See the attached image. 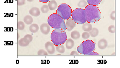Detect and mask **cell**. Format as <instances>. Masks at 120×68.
<instances>
[{"instance_id":"5","label":"cell","mask_w":120,"mask_h":68,"mask_svg":"<svg viewBox=\"0 0 120 68\" xmlns=\"http://www.w3.org/2000/svg\"><path fill=\"white\" fill-rule=\"evenodd\" d=\"M71 17L73 20L78 24H83L86 22L85 9L76 8L72 12Z\"/></svg>"},{"instance_id":"29","label":"cell","mask_w":120,"mask_h":68,"mask_svg":"<svg viewBox=\"0 0 120 68\" xmlns=\"http://www.w3.org/2000/svg\"><path fill=\"white\" fill-rule=\"evenodd\" d=\"M110 18L111 20L113 21L115 20V11H113L111 13L110 15Z\"/></svg>"},{"instance_id":"25","label":"cell","mask_w":120,"mask_h":68,"mask_svg":"<svg viewBox=\"0 0 120 68\" xmlns=\"http://www.w3.org/2000/svg\"><path fill=\"white\" fill-rule=\"evenodd\" d=\"M48 52L47 51L43 50H40L38 52V55L39 56H47L48 55Z\"/></svg>"},{"instance_id":"22","label":"cell","mask_w":120,"mask_h":68,"mask_svg":"<svg viewBox=\"0 0 120 68\" xmlns=\"http://www.w3.org/2000/svg\"><path fill=\"white\" fill-rule=\"evenodd\" d=\"M88 5L87 2L85 0H81L78 3V6L80 8H85Z\"/></svg>"},{"instance_id":"30","label":"cell","mask_w":120,"mask_h":68,"mask_svg":"<svg viewBox=\"0 0 120 68\" xmlns=\"http://www.w3.org/2000/svg\"><path fill=\"white\" fill-rule=\"evenodd\" d=\"M79 53L78 51H73L70 53V55L71 56H78L79 55Z\"/></svg>"},{"instance_id":"1","label":"cell","mask_w":120,"mask_h":68,"mask_svg":"<svg viewBox=\"0 0 120 68\" xmlns=\"http://www.w3.org/2000/svg\"><path fill=\"white\" fill-rule=\"evenodd\" d=\"M86 22L94 23L101 19V12L97 6L88 5L85 8Z\"/></svg>"},{"instance_id":"23","label":"cell","mask_w":120,"mask_h":68,"mask_svg":"<svg viewBox=\"0 0 120 68\" xmlns=\"http://www.w3.org/2000/svg\"><path fill=\"white\" fill-rule=\"evenodd\" d=\"M18 29L20 31H23L25 28V24L22 21H19L17 24Z\"/></svg>"},{"instance_id":"4","label":"cell","mask_w":120,"mask_h":68,"mask_svg":"<svg viewBox=\"0 0 120 68\" xmlns=\"http://www.w3.org/2000/svg\"><path fill=\"white\" fill-rule=\"evenodd\" d=\"M95 48V44L93 41L87 40L85 41H83L77 48V51L80 54L87 55V54L94 51Z\"/></svg>"},{"instance_id":"9","label":"cell","mask_w":120,"mask_h":68,"mask_svg":"<svg viewBox=\"0 0 120 68\" xmlns=\"http://www.w3.org/2000/svg\"><path fill=\"white\" fill-rule=\"evenodd\" d=\"M30 42H31L30 40L28 37H27L26 36H24V38H21L20 40H19L18 44L22 47H27L29 45Z\"/></svg>"},{"instance_id":"20","label":"cell","mask_w":120,"mask_h":68,"mask_svg":"<svg viewBox=\"0 0 120 68\" xmlns=\"http://www.w3.org/2000/svg\"><path fill=\"white\" fill-rule=\"evenodd\" d=\"M56 50L60 54H63L65 52V48L63 44L56 45Z\"/></svg>"},{"instance_id":"15","label":"cell","mask_w":120,"mask_h":68,"mask_svg":"<svg viewBox=\"0 0 120 68\" xmlns=\"http://www.w3.org/2000/svg\"><path fill=\"white\" fill-rule=\"evenodd\" d=\"M48 7L49 8V10H54L56 8H57L58 7V3L57 2L54 1V0H51L48 3Z\"/></svg>"},{"instance_id":"12","label":"cell","mask_w":120,"mask_h":68,"mask_svg":"<svg viewBox=\"0 0 120 68\" xmlns=\"http://www.w3.org/2000/svg\"><path fill=\"white\" fill-rule=\"evenodd\" d=\"M29 13L31 16L33 17H39L40 15V10L39 8L38 7H33L29 10Z\"/></svg>"},{"instance_id":"14","label":"cell","mask_w":120,"mask_h":68,"mask_svg":"<svg viewBox=\"0 0 120 68\" xmlns=\"http://www.w3.org/2000/svg\"><path fill=\"white\" fill-rule=\"evenodd\" d=\"M92 28V26L91 25V23L89 22H86L83 24L82 26V29L84 32H89L91 31Z\"/></svg>"},{"instance_id":"7","label":"cell","mask_w":120,"mask_h":68,"mask_svg":"<svg viewBox=\"0 0 120 68\" xmlns=\"http://www.w3.org/2000/svg\"><path fill=\"white\" fill-rule=\"evenodd\" d=\"M45 48L46 51L50 55L53 54L56 51V48L54 47V44L52 42L48 41L45 43Z\"/></svg>"},{"instance_id":"27","label":"cell","mask_w":120,"mask_h":68,"mask_svg":"<svg viewBox=\"0 0 120 68\" xmlns=\"http://www.w3.org/2000/svg\"><path fill=\"white\" fill-rule=\"evenodd\" d=\"M82 37L84 39H88L90 37V35L89 32H84L83 33L82 35Z\"/></svg>"},{"instance_id":"21","label":"cell","mask_w":120,"mask_h":68,"mask_svg":"<svg viewBox=\"0 0 120 68\" xmlns=\"http://www.w3.org/2000/svg\"><path fill=\"white\" fill-rule=\"evenodd\" d=\"M102 0H86L88 5L97 6L101 3Z\"/></svg>"},{"instance_id":"13","label":"cell","mask_w":120,"mask_h":68,"mask_svg":"<svg viewBox=\"0 0 120 68\" xmlns=\"http://www.w3.org/2000/svg\"><path fill=\"white\" fill-rule=\"evenodd\" d=\"M65 45H66V48L67 50H70L73 48L75 45L74 41L72 38L67 39L65 42Z\"/></svg>"},{"instance_id":"33","label":"cell","mask_w":120,"mask_h":68,"mask_svg":"<svg viewBox=\"0 0 120 68\" xmlns=\"http://www.w3.org/2000/svg\"><path fill=\"white\" fill-rule=\"evenodd\" d=\"M27 1L28 2H33L34 0H27Z\"/></svg>"},{"instance_id":"3","label":"cell","mask_w":120,"mask_h":68,"mask_svg":"<svg viewBox=\"0 0 120 68\" xmlns=\"http://www.w3.org/2000/svg\"><path fill=\"white\" fill-rule=\"evenodd\" d=\"M51 40L54 45L64 44L67 39L66 32L62 29H54L51 34Z\"/></svg>"},{"instance_id":"6","label":"cell","mask_w":120,"mask_h":68,"mask_svg":"<svg viewBox=\"0 0 120 68\" xmlns=\"http://www.w3.org/2000/svg\"><path fill=\"white\" fill-rule=\"evenodd\" d=\"M56 13L64 20H66L71 17L72 8L68 4H62L58 7Z\"/></svg>"},{"instance_id":"19","label":"cell","mask_w":120,"mask_h":68,"mask_svg":"<svg viewBox=\"0 0 120 68\" xmlns=\"http://www.w3.org/2000/svg\"><path fill=\"white\" fill-rule=\"evenodd\" d=\"M70 36L72 39L77 40L80 38V34L77 31H73L71 32Z\"/></svg>"},{"instance_id":"17","label":"cell","mask_w":120,"mask_h":68,"mask_svg":"<svg viewBox=\"0 0 120 68\" xmlns=\"http://www.w3.org/2000/svg\"><path fill=\"white\" fill-rule=\"evenodd\" d=\"M24 22L27 25H31L33 23L34 19L31 16L27 15L24 18Z\"/></svg>"},{"instance_id":"2","label":"cell","mask_w":120,"mask_h":68,"mask_svg":"<svg viewBox=\"0 0 120 68\" xmlns=\"http://www.w3.org/2000/svg\"><path fill=\"white\" fill-rule=\"evenodd\" d=\"M48 24L50 27L55 29H62L66 30L64 20L58 13H52L49 16L48 18Z\"/></svg>"},{"instance_id":"28","label":"cell","mask_w":120,"mask_h":68,"mask_svg":"<svg viewBox=\"0 0 120 68\" xmlns=\"http://www.w3.org/2000/svg\"><path fill=\"white\" fill-rule=\"evenodd\" d=\"M26 0H17V4L18 6H22L25 4Z\"/></svg>"},{"instance_id":"16","label":"cell","mask_w":120,"mask_h":68,"mask_svg":"<svg viewBox=\"0 0 120 68\" xmlns=\"http://www.w3.org/2000/svg\"><path fill=\"white\" fill-rule=\"evenodd\" d=\"M39 29V26L37 24H31L29 26V31L32 33H35Z\"/></svg>"},{"instance_id":"8","label":"cell","mask_w":120,"mask_h":68,"mask_svg":"<svg viewBox=\"0 0 120 68\" xmlns=\"http://www.w3.org/2000/svg\"><path fill=\"white\" fill-rule=\"evenodd\" d=\"M76 23L73 20L72 18H69L68 20H66L65 22V25L66 27V30L68 32H70L75 28L76 26Z\"/></svg>"},{"instance_id":"26","label":"cell","mask_w":120,"mask_h":68,"mask_svg":"<svg viewBox=\"0 0 120 68\" xmlns=\"http://www.w3.org/2000/svg\"><path fill=\"white\" fill-rule=\"evenodd\" d=\"M108 30L109 32H110V33H112V34L115 33V26L114 25H110L108 27Z\"/></svg>"},{"instance_id":"24","label":"cell","mask_w":120,"mask_h":68,"mask_svg":"<svg viewBox=\"0 0 120 68\" xmlns=\"http://www.w3.org/2000/svg\"><path fill=\"white\" fill-rule=\"evenodd\" d=\"M49 8L48 6L47 5H43L41 8V11L43 13H47L49 12Z\"/></svg>"},{"instance_id":"10","label":"cell","mask_w":120,"mask_h":68,"mask_svg":"<svg viewBox=\"0 0 120 68\" xmlns=\"http://www.w3.org/2000/svg\"><path fill=\"white\" fill-rule=\"evenodd\" d=\"M50 26L47 23H43L40 26V31L44 35H48L50 31Z\"/></svg>"},{"instance_id":"18","label":"cell","mask_w":120,"mask_h":68,"mask_svg":"<svg viewBox=\"0 0 120 68\" xmlns=\"http://www.w3.org/2000/svg\"><path fill=\"white\" fill-rule=\"evenodd\" d=\"M99 30L96 28H92V29L89 32L90 36L92 38L96 37L99 35Z\"/></svg>"},{"instance_id":"31","label":"cell","mask_w":120,"mask_h":68,"mask_svg":"<svg viewBox=\"0 0 120 68\" xmlns=\"http://www.w3.org/2000/svg\"><path fill=\"white\" fill-rule=\"evenodd\" d=\"M87 55H89V56H98L99 55V54L96 53V52H94L92 51L91 52L89 53V54H87Z\"/></svg>"},{"instance_id":"32","label":"cell","mask_w":120,"mask_h":68,"mask_svg":"<svg viewBox=\"0 0 120 68\" xmlns=\"http://www.w3.org/2000/svg\"><path fill=\"white\" fill-rule=\"evenodd\" d=\"M39 1L41 2H42V3H47L48 1H49L50 0H39Z\"/></svg>"},{"instance_id":"11","label":"cell","mask_w":120,"mask_h":68,"mask_svg":"<svg viewBox=\"0 0 120 68\" xmlns=\"http://www.w3.org/2000/svg\"><path fill=\"white\" fill-rule=\"evenodd\" d=\"M108 45V42L105 39L102 38L100 39L98 43V46L100 50H104L107 48Z\"/></svg>"}]
</instances>
